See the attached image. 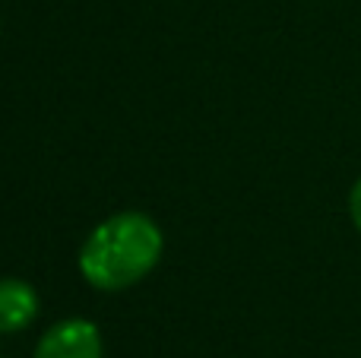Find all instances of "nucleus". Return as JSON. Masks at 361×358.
I'll return each mask as SVG.
<instances>
[{
    "mask_svg": "<svg viewBox=\"0 0 361 358\" xmlns=\"http://www.w3.org/2000/svg\"><path fill=\"white\" fill-rule=\"evenodd\" d=\"M162 228L146 213H114L89 232L80 247V273L102 292L137 285L162 257Z\"/></svg>",
    "mask_w": 361,
    "mask_h": 358,
    "instance_id": "nucleus-1",
    "label": "nucleus"
},
{
    "mask_svg": "<svg viewBox=\"0 0 361 358\" xmlns=\"http://www.w3.org/2000/svg\"><path fill=\"white\" fill-rule=\"evenodd\" d=\"M35 358H102L99 327L82 317L61 321L38 340Z\"/></svg>",
    "mask_w": 361,
    "mask_h": 358,
    "instance_id": "nucleus-2",
    "label": "nucleus"
},
{
    "mask_svg": "<svg viewBox=\"0 0 361 358\" xmlns=\"http://www.w3.org/2000/svg\"><path fill=\"white\" fill-rule=\"evenodd\" d=\"M38 317V292L23 279H0V333L25 330Z\"/></svg>",
    "mask_w": 361,
    "mask_h": 358,
    "instance_id": "nucleus-3",
    "label": "nucleus"
},
{
    "mask_svg": "<svg viewBox=\"0 0 361 358\" xmlns=\"http://www.w3.org/2000/svg\"><path fill=\"white\" fill-rule=\"evenodd\" d=\"M349 213H352V222H355V228L361 232V178L355 181V187H352V194H349Z\"/></svg>",
    "mask_w": 361,
    "mask_h": 358,
    "instance_id": "nucleus-4",
    "label": "nucleus"
}]
</instances>
